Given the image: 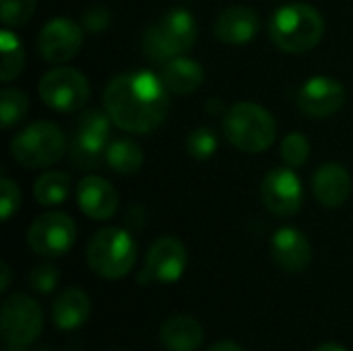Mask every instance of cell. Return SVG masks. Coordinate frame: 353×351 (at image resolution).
Returning a JSON list of instances; mask_svg holds the SVG:
<instances>
[{
    "instance_id": "ffe728a7",
    "label": "cell",
    "mask_w": 353,
    "mask_h": 351,
    "mask_svg": "<svg viewBox=\"0 0 353 351\" xmlns=\"http://www.w3.org/2000/svg\"><path fill=\"white\" fill-rule=\"evenodd\" d=\"M91 312V300L81 288H66L52 306L54 325L60 331H74L79 329Z\"/></svg>"
},
{
    "instance_id": "7c38bea8",
    "label": "cell",
    "mask_w": 353,
    "mask_h": 351,
    "mask_svg": "<svg viewBox=\"0 0 353 351\" xmlns=\"http://www.w3.org/2000/svg\"><path fill=\"white\" fill-rule=\"evenodd\" d=\"M83 48V29L66 17H56L48 21L37 37L39 56L52 64H62L72 60Z\"/></svg>"
},
{
    "instance_id": "30bf717a",
    "label": "cell",
    "mask_w": 353,
    "mask_h": 351,
    "mask_svg": "<svg viewBox=\"0 0 353 351\" xmlns=\"http://www.w3.org/2000/svg\"><path fill=\"white\" fill-rule=\"evenodd\" d=\"M77 240V225L66 213H43L39 215L27 232V244L33 252L56 259L66 254Z\"/></svg>"
},
{
    "instance_id": "52a82bcc",
    "label": "cell",
    "mask_w": 353,
    "mask_h": 351,
    "mask_svg": "<svg viewBox=\"0 0 353 351\" xmlns=\"http://www.w3.org/2000/svg\"><path fill=\"white\" fill-rule=\"evenodd\" d=\"M2 339L12 348H27L43 331V312L27 294H12L2 304L0 317Z\"/></svg>"
},
{
    "instance_id": "ac0fdd59",
    "label": "cell",
    "mask_w": 353,
    "mask_h": 351,
    "mask_svg": "<svg viewBox=\"0 0 353 351\" xmlns=\"http://www.w3.org/2000/svg\"><path fill=\"white\" fill-rule=\"evenodd\" d=\"M261 29L259 14L248 6H230L215 21V35L223 43H248Z\"/></svg>"
},
{
    "instance_id": "603a6c76",
    "label": "cell",
    "mask_w": 353,
    "mask_h": 351,
    "mask_svg": "<svg viewBox=\"0 0 353 351\" xmlns=\"http://www.w3.org/2000/svg\"><path fill=\"white\" fill-rule=\"evenodd\" d=\"M68 190H70V176L64 172H48L39 176L33 186L35 201L43 207L64 203L68 197Z\"/></svg>"
},
{
    "instance_id": "3957f363",
    "label": "cell",
    "mask_w": 353,
    "mask_h": 351,
    "mask_svg": "<svg viewBox=\"0 0 353 351\" xmlns=\"http://www.w3.org/2000/svg\"><path fill=\"white\" fill-rule=\"evenodd\" d=\"M199 37L194 17L186 8H174L153 23L143 35V52L155 64H168L170 60L192 50Z\"/></svg>"
},
{
    "instance_id": "4316f807",
    "label": "cell",
    "mask_w": 353,
    "mask_h": 351,
    "mask_svg": "<svg viewBox=\"0 0 353 351\" xmlns=\"http://www.w3.org/2000/svg\"><path fill=\"white\" fill-rule=\"evenodd\" d=\"M186 149L194 159H207L217 151V137L211 128L199 126L186 139Z\"/></svg>"
},
{
    "instance_id": "ba28073f",
    "label": "cell",
    "mask_w": 353,
    "mask_h": 351,
    "mask_svg": "<svg viewBox=\"0 0 353 351\" xmlns=\"http://www.w3.org/2000/svg\"><path fill=\"white\" fill-rule=\"evenodd\" d=\"M110 116L108 112L87 110L79 116L72 130L70 157L81 170H95L105 157V143L110 137Z\"/></svg>"
},
{
    "instance_id": "d4e9b609",
    "label": "cell",
    "mask_w": 353,
    "mask_h": 351,
    "mask_svg": "<svg viewBox=\"0 0 353 351\" xmlns=\"http://www.w3.org/2000/svg\"><path fill=\"white\" fill-rule=\"evenodd\" d=\"M29 112V99L23 91L6 87L0 93V122L4 128L19 124Z\"/></svg>"
},
{
    "instance_id": "9a60e30c",
    "label": "cell",
    "mask_w": 353,
    "mask_h": 351,
    "mask_svg": "<svg viewBox=\"0 0 353 351\" xmlns=\"http://www.w3.org/2000/svg\"><path fill=\"white\" fill-rule=\"evenodd\" d=\"M271 254L277 267L288 273H302L312 263V246L304 232L296 228H281L271 240Z\"/></svg>"
},
{
    "instance_id": "4dcf8cb0",
    "label": "cell",
    "mask_w": 353,
    "mask_h": 351,
    "mask_svg": "<svg viewBox=\"0 0 353 351\" xmlns=\"http://www.w3.org/2000/svg\"><path fill=\"white\" fill-rule=\"evenodd\" d=\"M110 19H112V14L108 12V8H103V6H93V8H89V10L83 14V25H85L87 31L97 33V31H103V29L110 25Z\"/></svg>"
},
{
    "instance_id": "d6986e66",
    "label": "cell",
    "mask_w": 353,
    "mask_h": 351,
    "mask_svg": "<svg viewBox=\"0 0 353 351\" xmlns=\"http://www.w3.org/2000/svg\"><path fill=\"white\" fill-rule=\"evenodd\" d=\"M205 339L201 323L192 317L178 314L163 321L159 329V341L168 351H196Z\"/></svg>"
},
{
    "instance_id": "9c48e42d",
    "label": "cell",
    "mask_w": 353,
    "mask_h": 351,
    "mask_svg": "<svg viewBox=\"0 0 353 351\" xmlns=\"http://www.w3.org/2000/svg\"><path fill=\"white\" fill-rule=\"evenodd\" d=\"M89 81L83 72L70 66L48 70L39 81V95L46 106L56 112H77L89 99Z\"/></svg>"
},
{
    "instance_id": "2e32d148",
    "label": "cell",
    "mask_w": 353,
    "mask_h": 351,
    "mask_svg": "<svg viewBox=\"0 0 353 351\" xmlns=\"http://www.w3.org/2000/svg\"><path fill=\"white\" fill-rule=\"evenodd\" d=\"M77 203L89 219L105 221L118 209V192L105 178L87 176L77 186Z\"/></svg>"
},
{
    "instance_id": "f546056e",
    "label": "cell",
    "mask_w": 353,
    "mask_h": 351,
    "mask_svg": "<svg viewBox=\"0 0 353 351\" xmlns=\"http://www.w3.org/2000/svg\"><path fill=\"white\" fill-rule=\"evenodd\" d=\"M21 205V192H19V186L8 180V178H2L0 180V215L2 219H10V215L19 209Z\"/></svg>"
},
{
    "instance_id": "836d02e7",
    "label": "cell",
    "mask_w": 353,
    "mask_h": 351,
    "mask_svg": "<svg viewBox=\"0 0 353 351\" xmlns=\"http://www.w3.org/2000/svg\"><path fill=\"white\" fill-rule=\"evenodd\" d=\"M8 283H10V269L6 263H2V283H0V290L6 292L8 290Z\"/></svg>"
},
{
    "instance_id": "1f68e13d",
    "label": "cell",
    "mask_w": 353,
    "mask_h": 351,
    "mask_svg": "<svg viewBox=\"0 0 353 351\" xmlns=\"http://www.w3.org/2000/svg\"><path fill=\"white\" fill-rule=\"evenodd\" d=\"M207 351H244L236 341H230V339H221L217 343H213Z\"/></svg>"
},
{
    "instance_id": "cb8c5ba5",
    "label": "cell",
    "mask_w": 353,
    "mask_h": 351,
    "mask_svg": "<svg viewBox=\"0 0 353 351\" xmlns=\"http://www.w3.org/2000/svg\"><path fill=\"white\" fill-rule=\"evenodd\" d=\"M0 54H2V68H0V79L4 83H10L12 79H17L25 66V48L21 43V39L4 29L0 33Z\"/></svg>"
},
{
    "instance_id": "e0dca14e",
    "label": "cell",
    "mask_w": 353,
    "mask_h": 351,
    "mask_svg": "<svg viewBox=\"0 0 353 351\" xmlns=\"http://www.w3.org/2000/svg\"><path fill=\"white\" fill-rule=\"evenodd\" d=\"M312 192L327 209L341 207L352 192V176L341 163H323L312 176Z\"/></svg>"
},
{
    "instance_id": "484cf974",
    "label": "cell",
    "mask_w": 353,
    "mask_h": 351,
    "mask_svg": "<svg viewBox=\"0 0 353 351\" xmlns=\"http://www.w3.org/2000/svg\"><path fill=\"white\" fill-rule=\"evenodd\" d=\"M308 155H310V143L302 132H290L281 141V157L285 166L302 168L308 161Z\"/></svg>"
},
{
    "instance_id": "83f0119b",
    "label": "cell",
    "mask_w": 353,
    "mask_h": 351,
    "mask_svg": "<svg viewBox=\"0 0 353 351\" xmlns=\"http://www.w3.org/2000/svg\"><path fill=\"white\" fill-rule=\"evenodd\" d=\"M35 12V0H2V23L6 27L25 25Z\"/></svg>"
},
{
    "instance_id": "8fae6325",
    "label": "cell",
    "mask_w": 353,
    "mask_h": 351,
    "mask_svg": "<svg viewBox=\"0 0 353 351\" xmlns=\"http://www.w3.org/2000/svg\"><path fill=\"white\" fill-rule=\"evenodd\" d=\"M263 203L277 217H292L302 209L304 190L302 180L294 168H275L263 180Z\"/></svg>"
},
{
    "instance_id": "7402d4cb",
    "label": "cell",
    "mask_w": 353,
    "mask_h": 351,
    "mask_svg": "<svg viewBox=\"0 0 353 351\" xmlns=\"http://www.w3.org/2000/svg\"><path fill=\"white\" fill-rule=\"evenodd\" d=\"M143 149L132 139H118L108 145L105 163L120 176H132L143 168Z\"/></svg>"
},
{
    "instance_id": "44dd1931",
    "label": "cell",
    "mask_w": 353,
    "mask_h": 351,
    "mask_svg": "<svg viewBox=\"0 0 353 351\" xmlns=\"http://www.w3.org/2000/svg\"><path fill=\"white\" fill-rule=\"evenodd\" d=\"M203 79H205L203 66L184 56L170 60L168 64H163V70H161L163 85L168 87V91L178 93V95L194 93L203 85Z\"/></svg>"
},
{
    "instance_id": "7a4b0ae2",
    "label": "cell",
    "mask_w": 353,
    "mask_h": 351,
    "mask_svg": "<svg viewBox=\"0 0 353 351\" xmlns=\"http://www.w3.org/2000/svg\"><path fill=\"white\" fill-rule=\"evenodd\" d=\"M269 35L281 52L304 54L323 39L325 19L314 6L292 2L275 10L269 21Z\"/></svg>"
},
{
    "instance_id": "8992f818",
    "label": "cell",
    "mask_w": 353,
    "mask_h": 351,
    "mask_svg": "<svg viewBox=\"0 0 353 351\" xmlns=\"http://www.w3.org/2000/svg\"><path fill=\"white\" fill-rule=\"evenodd\" d=\"M12 157L25 168H48L66 153V137L54 122H33L10 143Z\"/></svg>"
},
{
    "instance_id": "4fadbf2b",
    "label": "cell",
    "mask_w": 353,
    "mask_h": 351,
    "mask_svg": "<svg viewBox=\"0 0 353 351\" xmlns=\"http://www.w3.org/2000/svg\"><path fill=\"white\" fill-rule=\"evenodd\" d=\"M186 263L188 257L184 244L174 236H163L149 248L141 281L149 279L159 283H176L184 275Z\"/></svg>"
},
{
    "instance_id": "d6a6232c",
    "label": "cell",
    "mask_w": 353,
    "mask_h": 351,
    "mask_svg": "<svg viewBox=\"0 0 353 351\" xmlns=\"http://www.w3.org/2000/svg\"><path fill=\"white\" fill-rule=\"evenodd\" d=\"M314 351H350V350H345L343 345H339V343H335V341H325V343H321V345H319Z\"/></svg>"
},
{
    "instance_id": "f1b7e54d",
    "label": "cell",
    "mask_w": 353,
    "mask_h": 351,
    "mask_svg": "<svg viewBox=\"0 0 353 351\" xmlns=\"http://www.w3.org/2000/svg\"><path fill=\"white\" fill-rule=\"evenodd\" d=\"M29 285L39 294H50L58 285V269L54 265H37L29 273Z\"/></svg>"
},
{
    "instance_id": "e575fe53",
    "label": "cell",
    "mask_w": 353,
    "mask_h": 351,
    "mask_svg": "<svg viewBox=\"0 0 353 351\" xmlns=\"http://www.w3.org/2000/svg\"><path fill=\"white\" fill-rule=\"evenodd\" d=\"M4 351H27L25 348H12V345H8V350H4Z\"/></svg>"
},
{
    "instance_id": "5bb4252c",
    "label": "cell",
    "mask_w": 353,
    "mask_h": 351,
    "mask_svg": "<svg viewBox=\"0 0 353 351\" xmlns=\"http://www.w3.org/2000/svg\"><path fill=\"white\" fill-rule=\"evenodd\" d=\"M345 87L333 77H312L298 91V108L310 118H329L345 103Z\"/></svg>"
},
{
    "instance_id": "6da1fadb",
    "label": "cell",
    "mask_w": 353,
    "mask_h": 351,
    "mask_svg": "<svg viewBox=\"0 0 353 351\" xmlns=\"http://www.w3.org/2000/svg\"><path fill=\"white\" fill-rule=\"evenodd\" d=\"M103 106L118 128L132 134H147L168 116V87L153 72H124L108 83Z\"/></svg>"
},
{
    "instance_id": "5b68a950",
    "label": "cell",
    "mask_w": 353,
    "mask_h": 351,
    "mask_svg": "<svg viewBox=\"0 0 353 351\" xmlns=\"http://www.w3.org/2000/svg\"><path fill=\"white\" fill-rule=\"evenodd\" d=\"M137 261V242L122 228L99 230L87 246V263L91 271L103 279L126 277Z\"/></svg>"
},
{
    "instance_id": "277c9868",
    "label": "cell",
    "mask_w": 353,
    "mask_h": 351,
    "mask_svg": "<svg viewBox=\"0 0 353 351\" xmlns=\"http://www.w3.org/2000/svg\"><path fill=\"white\" fill-rule=\"evenodd\" d=\"M223 130L228 141L244 153H263L277 137V124L271 112L252 101L232 106L225 114Z\"/></svg>"
}]
</instances>
